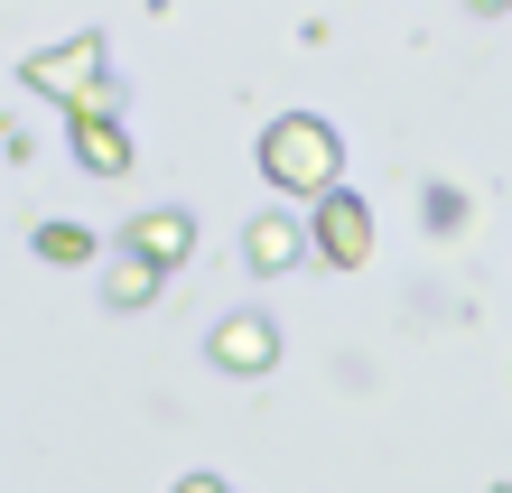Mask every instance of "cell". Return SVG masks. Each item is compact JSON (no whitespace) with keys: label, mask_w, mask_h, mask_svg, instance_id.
Here are the masks:
<instances>
[{"label":"cell","mask_w":512,"mask_h":493,"mask_svg":"<svg viewBox=\"0 0 512 493\" xmlns=\"http://www.w3.org/2000/svg\"><path fill=\"white\" fill-rule=\"evenodd\" d=\"M131 252H140V261H159V270H168V261H187V252H196V214L149 205L140 224H131Z\"/></svg>","instance_id":"7"},{"label":"cell","mask_w":512,"mask_h":493,"mask_svg":"<svg viewBox=\"0 0 512 493\" xmlns=\"http://www.w3.org/2000/svg\"><path fill=\"white\" fill-rule=\"evenodd\" d=\"M205 354H215V373H270V363H280V326H270L261 307H233V317L205 335Z\"/></svg>","instance_id":"4"},{"label":"cell","mask_w":512,"mask_h":493,"mask_svg":"<svg viewBox=\"0 0 512 493\" xmlns=\"http://www.w3.org/2000/svg\"><path fill=\"white\" fill-rule=\"evenodd\" d=\"M177 493H233V484H215V475H187V484H177Z\"/></svg>","instance_id":"10"},{"label":"cell","mask_w":512,"mask_h":493,"mask_svg":"<svg viewBox=\"0 0 512 493\" xmlns=\"http://www.w3.org/2000/svg\"><path fill=\"white\" fill-rule=\"evenodd\" d=\"M103 298H112V307H149V298H159V261H140L131 242H122L112 270H103Z\"/></svg>","instance_id":"8"},{"label":"cell","mask_w":512,"mask_h":493,"mask_svg":"<svg viewBox=\"0 0 512 493\" xmlns=\"http://www.w3.org/2000/svg\"><path fill=\"white\" fill-rule=\"evenodd\" d=\"M308 252H317V233L298 224V214H261V224L243 233V261L261 270V280H280V270H298Z\"/></svg>","instance_id":"5"},{"label":"cell","mask_w":512,"mask_h":493,"mask_svg":"<svg viewBox=\"0 0 512 493\" xmlns=\"http://www.w3.org/2000/svg\"><path fill=\"white\" fill-rule=\"evenodd\" d=\"M103 66H112V47L84 28V38H66V47H38L28 56V94H56L66 112H112V84H103Z\"/></svg>","instance_id":"2"},{"label":"cell","mask_w":512,"mask_h":493,"mask_svg":"<svg viewBox=\"0 0 512 493\" xmlns=\"http://www.w3.org/2000/svg\"><path fill=\"white\" fill-rule=\"evenodd\" d=\"M308 233H317V261H326V270H364V261H373V205L345 196V187L308 214Z\"/></svg>","instance_id":"3"},{"label":"cell","mask_w":512,"mask_h":493,"mask_svg":"<svg viewBox=\"0 0 512 493\" xmlns=\"http://www.w3.org/2000/svg\"><path fill=\"white\" fill-rule=\"evenodd\" d=\"M261 177L280 196H317L326 205V196H336V177H345V149H336V131H326L317 112H280L261 131Z\"/></svg>","instance_id":"1"},{"label":"cell","mask_w":512,"mask_h":493,"mask_svg":"<svg viewBox=\"0 0 512 493\" xmlns=\"http://www.w3.org/2000/svg\"><path fill=\"white\" fill-rule=\"evenodd\" d=\"M38 261H56V270L94 261V233H84V224H38Z\"/></svg>","instance_id":"9"},{"label":"cell","mask_w":512,"mask_h":493,"mask_svg":"<svg viewBox=\"0 0 512 493\" xmlns=\"http://www.w3.org/2000/svg\"><path fill=\"white\" fill-rule=\"evenodd\" d=\"M66 140H75V159L94 168V177H122L131 168V140H122L112 112H66Z\"/></svg>","instance_id":"6"}]
</instances>
